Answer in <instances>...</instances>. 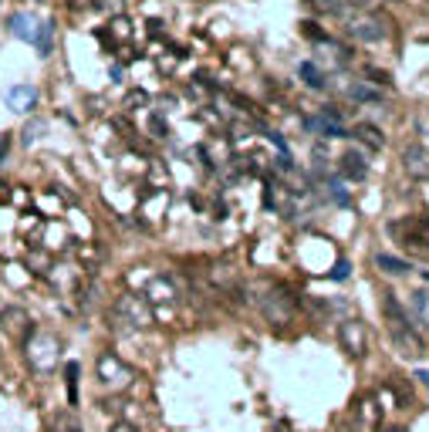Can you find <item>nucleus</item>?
<instances>
[{"label":"nucleus","instance_id":"nucleus-23","mask_svg":"<svg viewBox=\"0 0 429 432\" xmlns=\"http://www.w3.org/2000/svg\"><path fill=\"white\" fill-rule=\"evenodd\" d=\"M351 135H358L362 142H368V146H372L375 152H379V149H386V135H382V132H379L375 125H358V128H355Z\"/></svg>","mask_w":429,"mask_h":432},{"label":"nucleus","instance_id":"nucleus-37","mask_svg":"<svg viewBox=\"0 0 429 432\" xmlns=\"http://www.w3.org/2000/svg\"><path fill=\"white\" fill-rule=\"evenodd\" d=\"M68 432H81V429H78V426H72V429H68Z\"/></svg>","mask_w":429,"mask_h":432},{"label":"nucleus","instance_id":"nucleus-20","mask_svg":"<svg viewBox=\"0 0 429 432\" xmlns=\"http://www.w3.org/2000/svg\"><path fill=\"white\" fill-rule=\"evenodd\" d=\"M78 375H81V365L78 361H68L65 365V392H68V405L72 409L78 405Z\"/></svg>","mask_w":429,"mask_h":432},{"label":"nucleus","instance_id":"nucleus-5","mask_svg":"<svg viewBox=\"0 0 429 432\" xmlns=\"http://www.w3.org/2000/svg\"><path fill=\"white\" fill-rule=\"evenodd\" d=\"M338 345H342V352L349 354V358H368L372 354V331H368V324L365 321H358V317H349V321H342L338 324Z\"/></svg>","mask_w":429,"mask_h":432},{"label":"nucleus","instance_id":"nucleus-30","mask_svg":"<svg viewBox=\"0 0 429 432\" xmlns=\"http://www.w3.org/2000/svg\"><path fill=\"white\" fill-rule=\"evenodd\" d=\"M349 274H351V264L345 260V257H342V260H338V264L331 267V274H328V277H331V280H345Z\"/></svg>","mask_w":429,"mask_h":432},{"label":"nucleus","instance_id":"nucleus-25","mask_svg":"<svg viewBox=\"0 0 429 432\" xmlns=\"http://www.w3.org/2000/svg\"><path fill=\"white\" fill-rule=\"evenodd\" d=\"M91 7L102 10V14H122V10H125V0H91Z\"/></svg>","mask_w":429,"mask_h":432},{"label":"nucleus","instance_id":"nucleus-19","mask_svg":"<svg viewBox=\"0 0 429 432\" xmlns=\"http://www.w3.org/2000/svg\"><path fill=\"white\" fill-rule=\"evenodd\" d=\"M298 75L305 78V84H308L311 91H324V84H328V78H324V71H321V68H318L314 61H301Z\"/></svg>","mask_w":429,"mask_h":432},{"label":"nucleus","instance_id":"nucleus-28","mask_svg":"<svg viewBox=\"0 0 429 432\" xmlns=\"http://www.w3.org/2000/svg\"><path fill=\"white\" fill-rule=\"evenodd\" d=\"M328 186H331V199H335V203H342V206H351V196H349V190H345V186H338L335 179H331Z\"/></svg>","mask_w":429,"mask_h":432},{"label":"nucleus","instance_id":"nucleus-38","mask_svg":"<svg viewBox=\"0 0 429 432\" xmlns=\"http://www.w3.org/2000/svg\"><path fill=\"white\" fill-rule=\"evenodd\" d=\"M338 432H351V429H338Z\"/></svg>","mask_w":429,"mask_h":432},{"label":"nucleus","instance_id":"nucleus-10","mask_svg":"<svg viewBox=\"0 0 429 432\" xmlns=\"http://www.w3.org/2000/svg\"><path fill=\"white\" fill-rule=\"evenodd\" d=\"M3 102H7L10 112H31V109H38V88L34 84H14V88H7Z\"/></svg>","mask_w":429,"mask_h":432},{"label":"nucleus","instance_id":"nucleus-9","mask_svg":"<svg viewBox=\"0 0 429 432\" xmlns=\"http://www.w3.org/2000/svg\"><path fill=\"white\" fill-rule=\"evenodd\" d=\"M402 169H406V176H409V179L426 183V179H429V149H423L419 142L406 146V149H402Z\"/></svg>","mask_w":429,"mask_h":432},{"label":"nucleus","instance_id":"nucleus-2","mask_svg":"<svg viewBox=\"0 0 429 432\" xmlns=\"http://www.w3.org/2000/svg\"><path fill=\"white\" fill-rule=\"evenodd\" d=\"M257 304H261V315L280 328V324H291V321H294L298 308H301V297H298V291L287 287V284H267Z\"/></svg>","mask_w":429,"mask_h":432},{"label":"nucleus","instance_id":"nucleus-24","mask_svg":"<svg viewBox=\"0 0 429 432\" xmlns=\"http://www.w3.org/2000/svg\"><path fill=\"white\" fill-rule=\"evenodd\" d=\"M44 128H47V125H44V118H31V122H28V128L21 132V135H24L21 142H24V146H34V142H38V135L44 132Z\"/></svg>","mask_w":429,"mask_h":432},{"label":"nucleus","instance_id":"nucleus-4","mask_svg":"<svg viewBox=\"0 0 429 432\" xmlns=\"http://www.w3.org/2000/svg\"><path fill=\"white\" fill-rule=\"evenodd\" d=\"M112 321L116 324H125V328H153L156 324V311L146 304V297L139 294H122L112 308Z\"/></svg>","mask_w":429,"mask_h":432},{"label":"nucleus","instance_id":"nucleus-22","mask_svg":"<svg viewBox=\"0 0 429 432\" xmlns=\"http://www.w3.org/2000/svg\"><path fill=\"white\" fill-rule=\"evenodd\" d=\"M392 395H395V402H399V409H412V389L406 385V378L402 375H392L389 385H386Z\"/></svg>","mask_w":429,"mask_h":432},{"label":"nucleus","instance_id":"nucleus-36","mask_svg":"<svg viewBox=\"0 0 429 432\" xmlns=\"http://www.w3.org/2000/svg\"><path fill=\"white\" fill-rule=\"evenodd\" d=\"M423 280H429V271H423Z\"/></svg>","mask_w":429,"mask_h":432},{"label":"nucleus","instance_id":"nucleus-39","mask_svg":"<svg viewBox=\"0 0 429 432\" xmlns=\"http://www.w3.org/2000/svg\"><path fill=\"white\" fill-rule=\"evenodd\" d=\"M426 139H429V132H426Z\"/></svg>","mask_w":429,"mask_h":432},{"label":"nucleus","instance_id":"nucleus-31","mask_svg":"<svg viewBox=\"0 0 429 432\" xmlns=\"http://www.w3.org/2000/svg\"><path fill=\"white\" fill-rule=\"evenodd\" d=\"M10 146H14L10 132H0V166H3V162H7V156H10Z\"/></svg>","mask_w":429,"mask_h":432},{"label":"nucleus","instance_id":"nucleus-29","mask_svg":"<svg viewBox=\"0 0 429 432\" xmlns=\"http://www.w3.org/2000/svg\"><path fill=\"white\" fill-rule=\"evenodd\" d=\"M365 78H372L379 88H389V84H392V78L386 75V71H379V68H365Z\"/></svg>","mask_w":429,"mask_h":432},{"label":"nucleus","instance_id":"nucleus-33","mask_svg":"<svg viewBox=\"0 0 429 432\" xmlns=\"http://www.w3.org/2000/svg\"><path fill=\"white\" fill-rule=\"evenodd\" d=\"M112 432H139V429H135L132 422H116V426H112Z\"/></svg>","mask_w":429,"mask_h":432},{"label":"nucleus","instance_id":"nucleus-14","mask_svg":"<svg viewBox=\"0 0 429 432\" xmlns=\"http://www.w3.org/2000/svg\"><path fill=\"white\" fill-rule=\"evenodd\" d=\"M338 169H342V176H349V179H355V183H362V179L368 176V162H365V156H362V152H355V149L342 152V159H338Z\"/></svg>","mask_w":429,"mask_h":432},{"label":"nucleus","instance_id":"nucleus-6","mask_svg":"<svg viewBox=\"0 0 429 432\" xmlns=\"http://www.w3.org/2000/svg\"><path fill=\"white\" fill-rule=\"evenodd\" d=\"M95 375H98V382H102L109 392H118V389H125V385L132 382L135 372H132L116 352H102L98 361H95Z\"/></svg>","mask_w":429,"mask_h":432},{"label":"nucleus","instance_id":"nucleus-34","mask_svg":"<svg viewBox=\"0 0 429 432\" xmlns=\"http://www.w3.org/2000/svg\"><path fill=\"white\" fill-rule=\"evenodd\" d=\"M416 378H419V382L429 389V372H426V368H419V372H416Z\"/></svg>","mask_w":429,"mask_h":432},{"label":"nucleus","instance_id":"nucleus-32","mask_svg":"<svg viewBox=\"0 0 429 432\" xmlns=\"http://www.w3.org/2000/svg\"><path fill=\"white\" fill-rule=\"evenodd\" d=\"M142 102H146V91H132V95L125 98V105H129V109H139Z\"/></svg>","mask_w":429,"mask_h":432},{"label":"nucleus","instance_id":"nucleus-12","mask_svg":"<svg viewBox=\"0 0 429 432\" xmlns=\"http://www.w3.org/2000/svg\"><path fill=\"white\" fill-rule=\"evenodd\" d=\"M305 128H308L311 135H321V139H351V132L345 125H335V122H328L324 115H311L305 122Z\"/></svg>","mask_w":429,"mask_h":432},{"label":"nucleus","instance_id":"nucleus-7","mask_svg":"<svg viewBox=\"0 0 429 432\" xmlns=\"http://www.w3.org/2000/svg\"><path fill=\"white\" fill-rule=\"evenodd\" d=\"M389 338L402 358H412V361H416V358L426 354V338L419 334L416 324H389Z\"/></svg>","mask_w":429,"mask_h":432},{"label":"nucleus","instance_id":"nucleus-8","mask_svg":"<svg viewBox=\"0 0 429 432\" xmlns=\"http://www.w3.org/2000/svg\"><path fill=\"white\" fill-rule=\"evenodd\" d=\"M146 304L156 311V308H173V304H179V284H176V277L173 274H153L149 280V287H146Z\"/></svg>","mask_w":429,"mask_h":432},{"label":"nucleus","instance_id":"nucleus-21","mask_svg":"<svg viewBox=\"0 0 429 432\" xmlns=\"http://www.w3.org/2000/svg\"><path fill=\"white\" fill-rule=\"evenodd\" d=\"M308 3H311L318 14H328V17H338V21H342V17L351 10L349 0H308Z\"/></svg>","mask_w":429,"mask_h":432},{"label":"nucleus","instance_id":"nucleus-16","mask_svg":"<svg viewBox=\"0 0 429 432\" xmlns=\"http://www.w3.org/2000/svg\"><path fill=\"white\" fill-rule=\"evenodd\" d=\"M409 317H412V324L419 328H426L429 331V291L426 287H419V291H412V297H409Z\"/></svg>","mask_w":429,"mask_h":432},{"label":"nucleus","instance_id":"nucleus-15","mask_svg":"<svg viewBox=\"0 0 429 432\" xmlns=\"http://www.w3.org/2000/svg\"><path fill=\"white\" fill-rule=\"evenodd\" d=\"M10 34L21 41H34V31H38V21H34V14H28V10H17V14H10Z\"/></svg>","mask_w":429,"mask_h":432},{"label":"nucleus","instance_id":"nucleus-35","mask_svg":"<svg viewBox=\"0 0 429 432\" xmlns=\"http://www.w3.org/2000/svg\"><path fill=\"white\" fill-rule=\"evenodd\" d=\"M81 3H88V0H68V7H81Z\"/></svg>","mask_w":429,"mask_h":432},{"label":"nucleus","instance_id":"nucleus-26","mask_svg":"<svg viewBox=\"0 0 429 432\" xmlns=\"http://www.w3.org/2000/svg\"><path fill=\"white\" fill-rule=\"evenodd\" d=\"M149 132H156V139H166V135H169V125H166V118L159 115V112L149 118Z\"/></svg>","mask_w":429,"mask_h":432},{"label":"nucleus","instance_id":"nucleus-11","mask_svg":"<svg viewBox=\"0 0 429 432\" xmlns=\"http://www.w3.org/2000/svg\"><path fill=\"white\" fill-rule=\"evenodd\" d=\"M355 419H358V426L362 429H379L382 426V405H379V398L375 395H362L358 398V405H355Z\"/></svg>","mask_w":429,"mask_h":432},{"label":"nucleus","instance_id":"nucleus-3","mask_svg":"<svg viewBox=\"0 0 429 432\" xmlns=\"http://www.w3.org/2000/svg\"><path fill=\"white\" fill-rule=\"evenodd\" d=\"M24 358H28V365H31L38 375H47V372L58 365V338L47 334V331L31 328L28 338H24Z\"/></svg>","mask_w":429,"mask_h":432},{"label":"nucleus","instance_id":"nucleus-1","mask_svg":"<svg viewBox=\"0 0 429 432\" xmlns=\"http://www.w3.org/2000/svg\"><path fill=\"white\" fill-rule=\"evenodd\" d=\"M345 34L351 41H362V44H382L392 38V21L382 10H349L345 17Z\"/></svg>","mask_w":429,"mask_h":432},{"label":"nucleus","instance_id":"nucleus-17","mask_svg":"<svg viewBox=\"0 0 429 432\" xmlns=\"http://www.w3.org/2000/svg\"><path fill=\"white\" fill-rule=\"evenodd\" d=\"M34 47H38L41 58H51L54 54V21L47 17V21H38V31H34V41H31Z\"/></svg>","mask_w":429,"mask_h":432},{"label":"nucleus","instance_id":"nucleus-18","mask_svg":"<svg viewBox=\"0 0 429 432\" xmlns=\"http://www.w3.org/2000/svg\"><path fill=\"white\" fill-rule=\"evenodd\" d=\"M345 98H349V102H362V105H368V102H382L386 95H382L379 88H372L368 81H351L349 91H345Z\"/></svg>","mask_w":429,"mask_h":432},{"label":"nucleus","instance_id":"nucleus-13","mask_svg":"<svg viewBox=\"0 0 429 432\" xmlns=\"http://www.w3.org/2000/svg\"><path fill=\"white\" fill-rule=\"evenodd\" d=\"M372 264H375L379 274H386V277H406L412 271V264H409L406 257H395V253H375Z\"/></svg>","mask_w":429,"mask_h":432},{"label":"nucleus","instance_id":"nucleus-27","mask_svg":"<svg viewBox=\"0 0 429 432\" xmlns=\"http://www.w3.org/2000/svg\"><path fill=\"white\" fill-rule=\"evenodd\" d=\"M318 115H324V118H328V122H335V125H342V122H345V109H338V105H324V109H321Z\"/></svg>","mask_w":429,"mask_h":432}]
</instances>
